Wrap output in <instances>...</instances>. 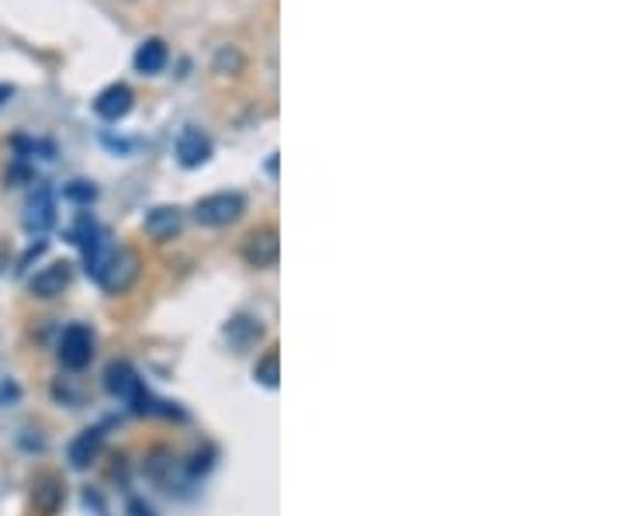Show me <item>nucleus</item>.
<instances>
[{"mask_svg": "<svg viewBox=\"0 0 623 516\" xmlns=\"http://www.w3.org/2000/svg\"><path fill=\"white\" fill-rule=\"evenodd\" d=\"M243 212H247L243 195L219 191V195H208L195 205V222L205 226V229H222V226H232Z\"/></svg>", "mask_w": 623, "mask_h": 516, "instance_id": "obj_1", "label": "nucleus"}, {"mask_svg": "<svg viewBox=\"0 0 623 516\" xmlns=\"http://www.w3.org/2000/svg\"><path fill=\"white\" fill-rule=\"evenodd\" d=\"M135 277H139V253L129 250V246H114L111 256H108V264L101 267V274L94 277L105 292L111 295H122L135 285Z\"/></svg>", "mask_w": 623, "mask_h": 516, "instance_id": "obj_2", "label": "nucleus"}, {"mask_svg": "<svg viewBox=\"0 0 623 516\" xmlns=\"http://www.w3.org/2000/svg\"><path fill=\"white\" fill-rule=\"evenodd\" d=\"M239 253H243V261L250 267H260V271H267L277 264V256H281V237H277V229L274 226H260L253 232H247V240L243 246H239Z\"/></svg>", "mask_w": 623, "mask_h": 516, "instance_id": "obj_3", "label": "nucleus"}, {"mask_svg": "<svg viewBox=\"0 0 623 516\" xmlns=\"http://www.w3.org/2000/svg\"><path fill=\"white\" fill-rule=\"evenodd\" d=\"M94 358V333L87 326H69V330L59 337V364L69 371H84Z\"/></svg>", "mask_w": 623, "mask_h": 516, "instance_id": "obj_4", "label": "nucleus"}, {"mask_svg": "<svg viewBox=\"0 0 623 516\" xmlns=\"http://www.w3.org/2000/svg\"><path fill=\"white\" fill-rule=\"evenodd\" d=\"M135 105V94L129 84H108L98 98H94V114L105 122H122Z\"/></svg>", "mask_w": 623, "mask_h": 516, "instance_id": "obj_5", "label": "nucleus"}, {"mask_svg": "<svg viewBox=\"0 0 623 516\" xmlns=\"http://www.w3.org/2000/svg\"><path fill=\"white\" fill-rule=\"evenodd\" d=\"M53 226H56V195L45 184H39L25 208V229L32 237H42V232H50Z\"/></svg>", "mask_w": 623, "mask_h": 516, "instance_id": "obj_6", "label": "nucleus"}, {"mask_svg": "<svg viewBox=\"0 0 623 516\" xmlns=\"http://www.w3.org/2000/svg\"><path fill=\"white\" fill-rule=\"evenodd\" d=\"M208 160H211V139H208V132L187 125L177 135V163H181V167H187V171H195V167H205Z\"/></svg>", "mask_w": 623, "mask_h": 516, "instance_id": "obj_7", "label": "nucleus"}, {"mask_svg": "<svg viewBox=\"0 0 623 516\" xmlns=\"http://www.w3.org/2000/svg\"><path fill=\"white\" fill-rule=\"evenodd\" d=\"M146 237H153L156 243H166V240H174L181 237V229H184V212L177 205H156L150 208V216H146Z\"/></svg>", "mask_w": 623, "mask_h": 516, "instance_id": "obj_8", "label": "nucleus"}, {"mask_svg": "<svg viewBox=\"0 0 623 516\" xmlns=\"http://www.w3.org/2000/svg\"><path fill=\"white\" fill-rule=\"evenodd\" d=\"M69 281H74V267H69L66 261H56L50 267H42L32 281H29V288L35 298H56L69 288Z\"/></svg>", "mask_w": 623, "mask_h": 516, "instance_id": "obj_9", "label": "nucleus"}, {"mask_svg": "<svg viewBox=\"0 0 623 516\" xmlns=\"http://www.w3.org/2000/svg\"><path fill=\"white\" fill-rule=\"evenodd\" d=\"M63 499H66V485L56 479V475H39L35 479V485H32V503H35V509L39 513H45V516H53L59 506H63Z\"/></svg>", "mask_w": 623, "mask_h": 516, "instance_id": "obj_10", "label": "nucleus"}, {"mask_svg": "<svg viewBox=\"0 0 623 516\" xmlns=\"http://www.w3.org/2000/svg\"><path fill=\"white\" fill-rule=\"evenodd\" d=\"M101 448H105V433L94 427V430H84L74 443H69V464L77 468V472H84V468H90L94 461H98V454H101Z\"/></svg>", "mask_w": 623, "mask_h": 516, "instance_id": "obj_11", "label": "nucleus"}, {"mask_svg": "<svg viewBox=\"0 0 623 516\" xmlns=\"http://www.w3.org/2000/svg\"><path fill=\"white\" fill-rule=\"evenodd\" d=\"M166 59H171V50H166V42L163 39H146L135 50V56H132V66L139 69L142 77H156L160 69L166 66Z\"/></svg>", "mask_w": 623, "mask_h": 516, "instance_id": "obj_12", "label": "nucleus"}, {"mask_svg": "<svg viewBox=\"0 0 623 516\" xmlns=\"http://www.w3.org/2000/svg\"><path fill=\"white\" fill-rule=\"evenodd\" d=\"M260 337H263V326H260V319H253V316H236V319H229V326H226V340H229V347H236V350H250Z\"/></svg>", "mask_w": 623, "mask_h": 516, "instance_id": "obj_13", "label": "nucleus"}, {"mask_svg": "<svg viewBox=\"0 0 623 516\" xmlns=\"http://www.w3.org/2000/svg\"><path fill=\"white\" fill-rule=\"evenodd\" d=\"M253 378H256L263 388H277V382H281V358H277V350H267V354L256 361Z\"/></svg>", "mask_w": 623, "mask_h": 516, "instance_id": "obj_14", "label": "nucleus"}, {"mask_svg": "<svg viewBox=\"0 0 623 516\" xmlns=\"http://www.w3.org/2000/svg\"><path fill=\"white\" fill-rule=\"evenodd\" d=\"M215 74H226V77H236V74H243V66H247V56L236 50V45H222L219 53H215Z\"/></svg>", "mask_w": 623, "mask_h": 516, "instance_id": "obj_15", "label": "nucleus"}, {"mask_svg": "<svg viewBox=\"0 0 623 516\" xmlns=\"http://www.w3.org/2000/svg\"><path fill=\"white\" fill-rule=\"evenodd\" d=\"M63 198L74 201V205H90L94 198H98V187H94L90 180H69L63 187Z\"/></svg>", "mask_w": 623, "mask_h": 516, "instance_id": "obj_16", "label": "nucleus"}, {"mask_svg": "<svg viewBox=\"0 0 623 516\" xmlns=\"http://www.w3.org/2000/svg\"><path fill=\"white\" fill-rule=\"evenodd\" d=\"M14 98V87H8V84H0V108H4L8 101Z\"/></svg>", "mask_w": 623, "mask_h": 516, "instance_id": "obj_17", "label": "nucleus"}, {"mask_svg": "<svg viewBox=\"0 0 623 516\" xmlns=\"http://www.w3.org/2000/svg\"><path fill=\"white\" fill-rule=\"evenodd\" d=\"M4 267H8V253H4V246H0V274H4Z\"/></svg>", "mask_w": 623, "mask_h": 516, "instance_id": "obj_18", "label": "nucleus"}]
</instances>
